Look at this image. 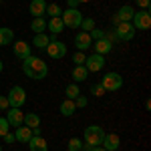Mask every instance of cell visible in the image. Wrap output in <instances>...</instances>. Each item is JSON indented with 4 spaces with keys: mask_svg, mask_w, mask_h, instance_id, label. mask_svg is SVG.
Masks as SVG:
<instances>
[{
    "mask_svg": "<svg viewBox=\"0 0 151 151\" xmlns=\"http://www.w3.org/2000/svg\"><path fill=\"white\" fill-rule=\"evenodd\" d=\"M22 70H24V75H26L28 79H32V81H42L48 75L47 63H45L42 58H38V57H32V55L22 60Z\"/></svg>",
    "mask_w": 151,
    "mask_h": 151,
    "instance_id": "1",
    "label": "cell"
},
{
    "mask_svg": "<svg viewBox=\"0 0 151 151\" xmlns=\"http://www.w3.org/2000/svg\"><path fill=\"white\" fill-rule=\"evenodd\" d=\"M105 137V131L103 127H99V125H89V127L85 129V145H89V147H97V145H101V141Z\"/></svg>",
    "mask_w": 151,
    "mask_h": 151,
    "instance_id": "2",
    "label": "cell"
},
{
    "mask_svg": "<svg viewBox=\"0 0 151 151\" xmlns=\"http://www.w3.org/2000/svg\"><path fill=\"white\" fill-rule=\"evenodd\" d=\"M60 20H63V24L67 28H79L81 22H83V14L77 8H67V10H63V14H60Z\"/></svg>",
    "mask_w": 151,
    "mask_h": 151,
    "instance_id": "3",
    "label": "cell"
},
{
    "mask_svg": "<svg viewBox=\"0 0 151 151\" xmlns=\"http://www.w3.org/2000/svg\"><path fill=\"white\" fill-rule=\"evenodd\" d=\"M6 99H8V105L10 107H14V109H20L24 103H26V91H24L22 87H12L10 93L6 95Z\"/></svg>",
    "mask_w": 151,
    "mask_h": 151,
    "instance_id": "4",
    "label": "cell"
},
{
    "mask_svg": "<svg viewBox=\"0 0 151 151\" xmlns=\"http://www.w3.org/2000/svg\"><path fill=\"white\" fill-rule=\"evenodd\" d=\"M131 24H133V28L137 30H149L151 28V14L149 10H139L133 14V18H131Z\"/></svg>",
    "mask_w": 151,
    "mask_h": 151,
    "instance_id": "5",
    "label": "cell"
},
{
    "mask_svg": "<svg viewBox=\"0 0 151 151\" xmlns=\"http://www.w3.org/2000/svg\"><path fill=\"white\" fill-rule=\"evenodd\" d=\"M47 52H48V57L50 58H63L65 55H67V45L65 42H60V40H57V35L50 38V42H48V47H47Z\"/></svg>",
    "mask_w": 151,
    "mask_h": 151,
    "instance_id": "6",
    "label": "cell"
},
{
    "mask_svg": "<svg viewBox=\"0 0 151 151\" xmlns=\"http://www.w3.org/2000/svg\"><path fill=\"white\" fill-rule=\"evenodd\" d=\"M101 85L105 87V91H119L123 87V77L119 73H107L103 77Z\"/></svg>",
    "mask_w": 151,
    "mask_h": 151,
    "instance_id": "7",
    "label": "cell"
},
{
    "mask_svg": "<svg viewBox=\"0 0 151 151\" xmlns=\"http://www.w3.org/2000/svg\"><path fill=\"white\" fill-rule=\"evenodd\" d=\"M105 67V57L103 55H91V57L85 58V69L89 70V73H99V70H103Z\"/></svg>",
    "mask_w": 151,
    "mask_h": 151,
    "instance_id": "8",
    "label": "cell"
},
{
    "mask_svg": "<svg viewBox=\"0 0 151 151\" xmlns=\"http://www.w3.org/2000/svg\"><path fill=\"white\" fill-rule=\"evenodd\" d=\"M115 35L119 40H131L135 36V28H133L131 22H119L115 28Z\"/></svg>",
    "mask_w": 151,
    "mask_h": 151,
    "instance_id": "9",
    "label": "cell"
},
{
    "mask_svg": "<svg viewBox=\"0 0 151 151\" xmlns=\"http://www.w3.org/2000/svg\"><path fill=\"white\" fill-rule=\"evenodd\" d=\"M91 45H93V38H91L89 32L81 30V32H77V35H75V47H77V50H83V52H85Z\"/></svg>",
    "mask_w": 151,
    "mask_h": 151,
    "instance_id": "10",
    "label": "cell"
},
{
    "mask_svg": "<svg viewBox=\"0 0 151 151\" xmlns=\"http://www.w3.org/2000/svg\"><path fill=\"white\" fill-rule=\"evenodd\" d=\"M8 113H6V121H8V125L10 127H20L22 125V119H24V113L20 111V109H14V107H10V109H6Z\"/></svg>",
    "mask_w": 151,
    "mask_h": 151,
    "instance_id": "11",
    "label": "cell"
},
{
    "mask_svg": "<svg viewBox=\"0 0 151 151\" xmlns=\"http://www.w3.org/2000/svg\"><path fill=\"white\" fill-rule=\"evenodd\" d=\"M119 145H121V141H119L117 133H105L103 141H101V147H105L107 151H117Z\"/></svg>",
    "mask_w": 151,
    "mask_h": 151,
    "instance_id": "12",
    "label": "cell"
},
{
    "mask_svg": "<svg viewBox=\"0 0 151 151\" xmlns=\"http://www.w3.org/2000/svg\"><path fill=\"white\" fill-rule=\"evenodd\" d=\"M12 52H14V57L24 60L26 57H30V45H26L24 40H18V42L12 45Z\"/></svg>",
    "mask_w": 151,
    "mask_h": 151,
    "instance_id": "13",
    "label": "cell"
},
{
    "mask_svg": "<svg viewBox=\"0 0 151 151\" xmlns=\"http://www.w3.org/2000/svg\"><path fill=\"white\" fill-rule=\"evenodd\" d=\"M28 10H30V14H32V18L45 16V12H47V0H30Z\"/></svg>",
    "mask_w": 151,
    "mask_h": 151,
    "instance_id": "14",
    "label": "cell"
},
{
    "mask_svg": "<svg viewBox=\"0 0 151 151\" xmlns=\"http://www.w3.org/2000/svg\"><path fill=\"white\" fill-rule=\"evenodd\" d=\"M28 147L30 151H48V143L42 139V135H32L28 141Z\"/></svg>",
    "mask_w": 151,
    "mask_h": 151,
    "instance_id": "15",
    "label": "cell"
},
{
    "mask_svg": "<svg viewBox=\"0 0 151 151\" xmlns=\"http://www.w3.org/2000/svg\"><path fill=\"white\" fill-rule=\"evenodd\" d=\"M93 47H95V52L97 55H107L113 50V42H109L107 38H99V40H93Z\"/></svg>",
    "mask_w": 151,
    "mask_h": 151,
    "instance_id": "16",
    "label": "cell"
},
{
    "mask_svg": "<svg viewBox=\"0 0 151 151\" xmlns=\"http://www.w3.org/2000/svg\"><path fill=\"white\" fill-rule=\"evenodd\" d=\"M30 137H32V129L26 127V125H20V127H16V131H14V139H16V141L28 143Z\"/></svg>",
    "mask_w": 151,
    "mask_h": 151,
    "instance_id": "17",
    "label": "cell"
},
{
    "mask_svg": "<svg viewBox=\"0 0 151 151\" xmlns=\"http://www.w3.org/2000/svg\"><path fill=\"white\" fill-rule=\"evenodd\" d=\"M133 14H135V10H133V6H129V4H125V6H121V8H119V12H117L115 16L119 18V22H131Z\"/></svg>",
    "mask_w": 151,
    "mask_h": 151,
    "instance_id": "18",
    "label": "cell"
},
{
    "mask_svg": "<svg viewBox=\"0 0 151 151\" xmlns=\"http://www.w3.org/2000/svg\"><path fill=\"white\" fill-rule=\"evenodd\" d=\"M75 111H77V105H75V101H70V99H65V101L60 103V107H58V113L63 117L75 115Z\"/></svg>",
    "mask_w": 151,
    "mask_h": 151,
    "instance_id": "19",
    "label": "cell"
},
{
    "mask_svg": "<svg viewBox=\"0 0 151 151\" xmlns=\"http://www.w3.org/2000/svg\"><path fill=\"white\" fill-rule=\"evenodd\" d=\"M47 28L52 32V35H60L63 30H65V24H63V20H60V16H57V18H50L47 22Z\"/></svg>",
    "mask_w": 151,
    "mask_h": 151,
    "instance_id": "20",
    "label": "cell"
},
{
    "mask_svg": "<svg viewBox=\"0 0 151 151\" xmlns=\"http://www.w3.org/2000/svg\"><path fill=\"white\" fill-rule=\"evenodd\" d=\"M87 77H89V70L85 69V65H75V69H73V79H75V83L87 81Z\"/></svg>",
    "mask_w": 151,
    "mask_h": 151,
    "instance_id": "21",
    "label": "cell"
},
{
    "mask_svg": "<svg viewBox=\"0 0 151 151\" xmlns=\"http://www.w3.org/2000/svg\"><path fill=\"white\" fill-rule=\"evenodd\" d=\"M12 40H14V32H12V28H8V26H2V28H0V47L10 45Z\"/></svg>",
    "mask_w": 151,
    "mask_h": 151,
    "instance_id": "22",
    "label": "cell"
},
{
    "mask_svg": "<svg viewBox=\"0 0 151 151\" xmlns=\"http://www.w3.org/2000/svg\"><path fill=\"white\" fill-rule=\"evenodd\" d=\"M30 30H32L35 35H40V32H45V30H47V20H45V16L32 18V22H30Z\"/></svg>",
    "mask_w": 151,
    "mask_h": 151,
    "instance_id": "23",
    "label": "cell"
},
{
    "mask_svg": "<svg viewBox=\"0 0 151 151\" xmlns=\"http://www.w3.org/2000/svg\"><path fill=\"white\" fill-rule=\"evenodd\" d=\"M22 125H26V127H30V129H35L40 125V117L36 115V113H26L22 119Z\"/></svg>",
    "mask_w": 151,
    "mask_h": 151,
    "instance_id": "24",
    "label": "cell"
},
{
    "mask_svg": "<svg viewBox=\"0 0 151 151\" xmlns=\"http://www.w3.org/2000/svg\"><path fill=\"white\" fill-rule=\"evenodd\" d=\"M48 42H50V36H47V32L35 35V38H32V45H35L36 48H47Z\"/></svg>",
    "mask_w": 151,
    "mask_h": 151,
    "instance_id": "25",
    "label": "cell"
},
{
    "mask_svg": "<svg viewBox=\"0 0 151 151\" xmlns=\"http://www.w3.org/2000/svg\"><path fill=\"white\" fill-rule=\"evenodd\" d=\"M79 95H81V89H79V85H77V83H70L69 87L65 89V97L70 99V101H75Z\"/></svg>",
    "mask_w": 151,
    "mask_h": 151,
    "instance_id": "26",
    "label": "cell"
},
{
    "mask_svg": "<svg viewBox=\"0 0 151 151\" xmlns=\"http://www.w3.org/2000/svg\"><path fill=\"white\" fill-rule=\"evenodd\" d=\"M45 14H48L50 18H57V16L63 14V8L58 6L57 2H52V4H47V12H45Z\"/></svg>",
    "mask_w": 151,
    "mask_h": 151,
    "instance_id": "27",
    "label": "cell"
},
{
    "mask_svg": "<svg viewBox=\"0 0 151 151\" xmlns=\"http://www.w3.org/2000/svg\"><path fill=\"white\" fill-rule=\"evenodd\" d=\"M79 28H83L85 32H91V30L95 28V20H93V18H83V22H81Z\"/></svg>",
    "mask_w": 151,
    "mask_h": 151,
    "instance_id": "28",
    "label": "cell"
},
{
    "mask_svg": "<svg viewBox=\"0 0 151 151\" xmlns=\"http://www.w3.org/2000/svg\"><path fill=\"white\" fill-rule=\"evenodd\" d=\"M69 149H70V151H81V149H83V141L77 139V137L69 139Z\"/></svg>",
    "mask_w": 151,
    "mask_h": 151,
    "instance_id": "29",
    "label": "cell"
},
{
    "mask_svg": "<svg viewBox=\"0 0 151 151\" xmlns=\"http://www.w3.org/2000/svg\"><path fill=\"white\" fill-rule=\"evenodd\" d=\"M8 131H10V125H8L6 117H0V137H4Z\"/></svg>",
    "mask_w": 151,
    "mask_h": 151,
    "instance_id": "30",
    "label": "cell"
},
{
    "mask_svg": "<svg viewBox=\"0 0 151 151\" xmlns=\"http://www.w3.org/2000/svg\"><path fill=\"white\" fill-rule=\"evenodd\" d=\"M91 93H93L95 97H103V95L107 93V91H105V87H103V85L99 83V85H93V87H91Z\"/></svg>",
    "mask_w": 151,
    "mask_h": 151,
    "instance_id": "31",
    "label": "cell"
},
{
    "mask_svg": "<svg viewBox=\"0 0 151 151\" xmlns=\"http://www.w3.org/2000/svg\"><path fill=\"white\" fill-rule=\"evenodd\" d=\"M85 52L83 50H77L75 55H73V60H75V65H85Z\"/></svg>",
    "mask_w": 151,
    "mask_h": 151,
    "instance_id": "32",
    "label": "cell"
},
{
    "mask_svg": "<svg viewBox=\"0 0 151 151\" xmlns=\"http://www.w3.org/2000/svg\"><path fill=\"white\" fill-rule=\"evenodd\" d=\"M89 35H91V38H93V40H99V38H105V32H103V30H99V28H93V30H91Z\"/></svg>",
    "mask_w": 151,
    "mask_h": 151,
    "instance_id": "33",
    "label": "cell"
},
{
    "mask_svg": "<svg viewBox=\"0 0 151 151\" xmlns=\"http://www.w3.org/2000/svg\"><path fill=\"white\" fill-rule=\"evenodd\" d=\"M135 4L139 6L141 10H149V6H151V0H135Z\"/></svg>",
    "mask_w": 151,
    "mask_h": 151,
    "instance_id": "34",
    "label": "cell"
},
{
    "mask_svg": "<svg viewBox=\"0 0 151 151\" xmlns=\"http://www.w3.org/2000/svg\"><path fill=\"white\" fill-rule=\"evenodd\" d=\"M6 109H10L8 99H6V95H0V111H6Z\"/></svg>",
    "mask_w": 151,
    "mask_h": 151,
    "instance_id": "35",
    "label": "cell"
},
{
    "mask_svg": "<svg viewBox=\"0 0 151 151\" xmlns=\"http://www.w3.org/2000/svg\"><path fill=\"white\" fill-rule=\"evenodd\" d=\"M75 105H77V109H81V107H85V105H87V97H83V95H79V97L75 99Z\"/></svg>",
    "mask_w": 151,
    "mask_h": 151,
    "instance_id": "36",
    "label": "cell"
},
{
    "mask_svg": "<svg viewBox=\"0 0 151 151\" xmlns=\"http://www.w3.org/2000/svg\"><path fill=\"white\" fill-rule=\"evenodd\" d=\"M2 139L6 141V143H14V141H16V139H14V133H10V131H8V133H6Z\"/></svg>",
    "mask_w": 151,
    "mask_h": 151,
    "instance_id": "37",
    "label": "cell"
},
{
    "mask_svg": "<svg viewBox=\"0 0 151 151\" xmlns=\"http://www.w3.org/2000/svg\"><path fill=\"white\" fill-rule=\"evenodd\" d=\"M79 6V0H69V8H77Z\"/></svg>",
    "mask_w": 151,
    "mask_h": 151,
    "instance_id": "38",
    "label": "cell"
},
{
    "mask_svg": "<svg viewBox=\"0 0 151 151\" xmlns=\"http://www.w3.org/2000/svg\"><path fill=\"white\" fill-rule=\"evenodd\" d=\"M89 151H107V149H105V147H101V145H97V147H91Z\"/></svg>",
    "mask_w": 151,
    "mask_h": 151,
    "instance_id": "39",
    "label": "cell"
},
{
    "mask_svg": "<svg viewBox=\"0 0 151 151\" xmlns=\"http://www.w3.org/2000/svg\"><path fill=\"white\" fill-rule=\"evenodd\" d=\"M32 135H40V125H38V127H35V129H32Z\"/></svg>",
    "mask_w": 151,
    "mask_h": 151,
    "instance_id": "40",
    "label": "cell"
},
{
    "mask_svg": "<svg viewBox=\"0 0 151 151\" xmlns=\"http://www.w3.org/2000/svg\"><path fill=\"white\" fill-rule=\"evenodd\" d=\"M85 2H91V0H79V4H85Z\"/></svg>",
    "mask_w": 151,
    "mask_h": 151,
    "instance_id": "41",
    "label": "cell"
},
{
    "mask_svg": "<svg viewBox=\"0 0 151 151\" xmlns=\"http://www.w3.org/2000/svg\"><path fill=\"white\" fill-rule=\"evenodd\" d=\"M2 69H4V65H2V60H0V73H2Z\"/></svg>",
    "mask_w": 151,
    "mask_h": 151,
    "instance_id": "42",
    "label": "cell"
},
{
    "mask_svg": "<svg viewBox=\"0 0 151 151\" xmlns=\"http://www.w3.org/2000/svg\"><path fill=\"white\" fill-rule=\"evenodd\" d=\"M0 151H2V147H0Z\"/></svg>",
    "mask_w": 151,
    "mask_h": 151,
    "instance_id": "43",
    "label": "cell"
},
{
    "mask_svg": "<svg viewBox=\"0 0 151 151\" xmlns=\"http://www.w3.org/2000/svg\"><path fill=\"white\" fill-rule=\"evenodd\" d=\"M0 2H2V0H0Z\"/></svg>",
    "mask_w": 151,
    "mask_h": 151,
    "instance_id": "44",
    "label": "cell"
},
{
    "mask_svg": "<svg viewBox=\"0 0 151 151\" xmlns=\"http://www.w3.org/2000/svg\"><path fill=\"white\" fill-rule=\"evenodd\" d=\"M69 151H70V149H69Z\"/></svg>",
    "mask_w": 151,
    "mask_h": 151,
    "instance_id": "45",
    "label": "cell"
}]
</instances>
